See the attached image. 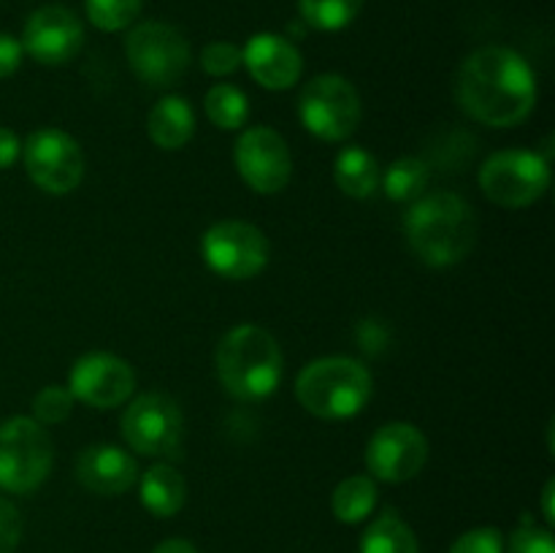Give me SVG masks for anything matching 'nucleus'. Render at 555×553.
<instances>
[{
  "label": "nucleus",
  "instance_id": "1",
  "mask_svg": "<svg viewBox=\"0 0 555 553\" xmlns=\"http://www.w3.org/2000/svg\"><path fill=\"white\" fill-rule=\"evenodd\" d=\"M459 106L491 128L520 125L537 106V76L529 60L509 47H482L461 63L455 76Z\"/></svg>",
  "mask_w": 555,
  "mask_h": 553
},
{
  "label": "nucleus",
  "instance_id": "2",
  "mask_svg": "<svg viewBox=\"0 0 555 553\" xmlns=\"http://www.w3.org/2000/svg\"><path fill=\"white\" fill-rule=\"evenodd\" d=\"M406 242L412 253L434 269L455 266L472 253L477 239V215L461 195L439 193L417 198L406 211Z\"/></svg>",
  "mask_w": 555,
  "mask_h": 553
},
{
  "label": "nucleus",
  "instance_id": "3",
  "mask_svg": "<svg viewBox=\"0 0 555 553\" xmlns=\"http://www.w3.org/2000/svg\"><path fill=\"white\" fill-rule=\"evenodd\" d=\"M217 374L222 388L242 401H260L280 388V342L260 325H236L217 345Z\"/></svg>",
  "mask_w": 555,
  "mask_h": 553
},
{
  "label": "nucleus",
  "instance_id": "4",
  "mask_svg": "<svg viewBox=\"0 0 555 553\" xmlns=\"http://www.w3.org/2000/svg\"><path fill=\"white\" fill-rule=\"evenodd\" d=\"M372 388V374L361 361L328 356L301 369L296 380V399L309 415L323 421H345L369 404Z\"/></svg>",
  "mask_w": 555,
  "mask_h": 553
},
{
  "label": "nucleus",
  "instance_id": "5",
  "mask_svg": "<svg viewBox=\"0 0 555 553\" xmlns=\"http://www.w3.org/2000/svg\"><path fill=\"white\" fill-rule=\"evenodd\" d=\"M52 439L33 417L16 415L0 423V488L30 493L52 470Z\"/></svg>",
  "mask_w": 555,
  "mask_h": 553
},
{
  "label": "nucleus",
  "instance_id": "6",
  "mask_svg": "<svg viewBox=\"0 0 555 553\" xmlns=\"http://www.w3.org/2000/svg\"><path fill=\"white\" fill-rule=\"evenodd\" d=\"M128 63L144 85L155 90L179 85L190 68V43L179 27L168 22H141L125 41Z\"/></svg>",
  "mask_w": 555,
  "mask_h": 553
},
{
  "label": "nucleus",
  "instance_id": "7",
  "mask_svg": "<svg viewBox=\"0 0 555 553\" xmlns=\"http://www.w3.org/2000/svg\"><path fill=\"white\" fill-rule=\"evenodd\" d=\"M551 184L547 157L529 150H504L480 168V188L488 201L504 209H524L540 201Z\"/></svg>",
  "mask_w": 555,
  "mask_h": 553
},
{
  "label": "nucleus",
  "instance_id": "8",
  "mask_svg": "<svg viewBox=\"0 0 555 553\" xmlns=\"http://www.w3.org/2000/svg\"><path fill=\"white\" fill-rule=\"evenodd\" d=\"M298 117L318 139L345 141L361 123V98L345 76H314L298 95Z\"/></svg>",
  "mask_w": 555,
  "mask_h": 553
},
{
  "label": "nucleus",
  "instance_id": "9",
  "mask_svg": "<svg viewBox=\"0 0 555 553\" xmlns=\"http://www.w3.org/2000/svg\"><path fill=\"white\" fill-rule=\"evenodd\" d=\"M25 171L33 184L52 195H65L76 190L85 179V152L79 141L65 130L43 128L27 136L22 144Z\"/></svg>",
  "mask_w": 555,
  "mask_h": 553
},
{
  "label": "nucleus",
  "instance_id": "10",
  "mask_svg": "<svg viewBox=\"0 0 555 553\" xmlns=\"http://www.w3.org/2000/svg\"><path fill=\"white\" fill-rule=\"evenodd\" d=\"M201 255L225 280H253L269 263V239L242 220H222L201 239Z\"/></svg>",
  "mask_w": 555,
  "mask_h": 553
},
{
  "label": "nucleus",
  "instance_id": "11",
  "mask_svg": "<svg viewBox=\"0 0 555 553\" xmlns=\"http://www.w3.org/2000/svg\"><path fill=\"white\" fill-rule=\"evenodd\" d=\"M122 437L135 453L171 455L182 442V412L179 404L166 394H144L125 410Z\"/></svg>",
  "mask_w": 555,
  "mask_h": 553
},
{
  "label": "nucleus",
  "instance_id": "12",
  "mask_svg": "<svg viewBox=\"0 0 555 553\" xmlns=\"http://www.w3.org/2000/svg\"><path fill=\"white\" fill-rule=\"evenodd\" d=\"M236 168L244 182L260 195H274L293 177V157L276 130L247 128L236 141Z\"/></svg>",
  "mask_w": 555,
  "mask_h": 553
},
{
  "label": "nucleus",
  "instance_id": "13",
  "mask_svg": "<svg viewBox=\"0 0 555 553\" xmlns=\"http://www.w3.org/2000/svg\"><path fill=\"white\" fill-rule=\"evenodd\" d=\"M428 461V439L412 423H385L366 448V466L377 480L404 483L421 475Z\"/></svg>",
  "mask_w": 555,
  "mask_h": 553
},
{
  "label": "nucleus",
  "instance_id": "14",
  "mask_svg": "<svg viewBox=\"0 0 555 553\" xmlns=\"http://www.w3.org/2000/svg\"><path fill=\"white\" fill-rule=\"evenodd\" d=\"M135 388V374L125 358L112 352H87L74 363L68 390L74 399L98 410H112L125 404Z\"/></svg>",
  "mask_w": 555,
  "mask_h": 553
},
{
  "label": "nucleus",
  "instance_id": "15",
  "mask_svg": "<svg viewBox=\"0 0 555 553\" xmlns=\"http://www.w3.org/2000/svg\"><path fill=\"white\" fill-rule=\"evenodd\" d=\"M20 43L41 65H65L79 54L85 27L65 5H41L27 16Z\"/></svg>",
  "mask_w": 555,
  "mask_h": 553
},
{
  "label": "nucleus",
  "instance_id": "16",
  "mask_svg": "<svg viewBox=\"0 0 555 553\" xmlns=\"http://www.w3.org/2000/svg\"><path fill=\"white\" fill-rule=\"evenodd\" d=\"M242 65L266 90H291L301 79L304 60L296 43L276 33H258L242 49Z\"/></svg>",
  "mask_w": 555,
  "mask_h": 553
},
{
  "label": "nucleus",
  "instance_id": "17",
  "mask_svg": "<svg viewBox=\"0 0 555 553\" xmlns=\"http://www.w3.org/2000/svg\"><path fill=\"white\" fill-rule=\"evenodd\" d=\"M76 480L98 497H119L139 480V464L117 445H90L76 459Z\"/></svg>",
  "mask_w": 555,
  "mask_h": 553
},
{
  "label": "nucleus",
  "instance_id": "18",
  "mask_svg": "<svg viewBox=\"0 0 555 553\" xmlns=\"http://www.w3.org/2000/svg\"><path fill=\"white\" fill-rule=\"evenodd\" d=\"M146 130L160 150H182L195 133L193 106L179 95L160 98L146 117Z\"/></svg>",
  "mask_w": 555,
  "mask_h": 553
},
{
  "label": "nucleus",
  "instance_id": "19",
  "mask_svg": "<svg viewBox=\"0 0 555 553\" xmlns=\"http://www.w3.org/2000/svg\"><path fill=\"white\" fill-rule=\"evenodd\" d=\"M139 499L155 518H171L188 502V483L173 466L155 464L141 477Z\"/></svg>",
  "mask_w": 555,
  "mask_h": 553
},
{
  "label": "nucleus",
  "instance_id": "20",
  "mask_svg": "<svg viewBox=\"0 0 555 553\" xmlns=\"http://www.w3.org/2000/svg\"><path fill=\"white\" fill-rule=\"evenodd\" d=\"M379 163L363 146H347L334 160V182L350 198H372L379 188Z\"/></svg>",
  "mask_w": 555,
  "mask_h": 553
},
{
  "label": "nucleus",
  "instance_id": "21",
  "mask_svg": "<svg viewBox=\"0 0 555 553\" xmlns=\"http://www.w3.org/2000/svg\"><path fill=\"white\" fill-rule=\"evenodd\" d=\"M361 553H421L415 531L396 510H383L361 537Z\"/></svg>",
  "mask_w": 555,
  "mask_h": 553
},
{
  "label": "nucleus",
  "instance_id": "22",
  "mask_svg": "<svg viewBox=\"0 0 555 553\" xmlns=\"http://www.w3.org/2000/svg\"><path fill=\"white\" fill-rule=\"evenodd\" d=\"M377 507V483L369 475H352L334 488L331 510L341 524H361Z\"/></svg>",
  "mask_w": 555,
  "mask_h": 553
},
{
  "label": "nucleus",
  "instance_id": "23",
  "mask_svg": "<svg viewBox=\"0 0 555 553\" xmlns=\"http://www.w3.org/2000/svg\"><path fill=\"white\" fill-rule=\"evenodd\" d=\"M383 188L385 195L390 201H417L423 198L428 184V166L421 160V157H399V160L390 163L383 173Z\"/></svg>",
  "mask_w": 555,
  "mask_h": 553
},
{
  "label": "nucleus",
  "instance_id": "24",
  "mask_svg": "<svg viewBox=\"0 0 555 553\" xmlns=\"http://www.w3.org/2000/svg\"><path fill=\"white\" fill-rule=\"evenodd\" d=\"M363 0H298L304 22L314 30H345L361 14Z\"/></svg>",
  "mask_w": 555,
  "mask_h": 553
},
{
  "label": "nucleus",
  "instance_id": "25",
  "mask_svg": "<svg viewBox=\"0 0 555 553\" xmlns=\"http://www.w3.org/2000/svg\"><path fill=\"white\" fill-rule=\"evenodd\" d=\"M206 117L220 130H236L247 123V95L236 85H215L206 92Z\"/></svg>",
  "mask_w": 555,
  "mask_h": 553
},
{
  "label": "nucleus",
  "instance_id": "26",
  "mask_svg": "<svg viewBox=\"0 0 555 553\" xmlns=\"http://www.w3.org/2000/svg\"><path fill=\"white\" fill-rule=\"evenodd\" d=\"M144 0H85L87 20L103 33H117L130 27L141 14Z\"/></svg>",
  "mask_w": 555,
  "mask_h": 553
},
{
  "label": "nucleus",
  "instance_id": "27",
  "mask_svg": "<svg viewBox=\"0 0 555 553\" xmlns=\"http://www.w3.org/2000/svg\"><path fill=\"white\" fill-rule=\"evenodd\" d=\"M74 394H70L68 388H63V385H47V388H41L36 394V399H33V421H38L43 426V423H63L65 417L74 412Z\"/></svg>",
  "mask_w": 555,
  "mask_h": 553
},
{
  "label": "nucleus",
  "instance_id": "28",
  "mask_svg": "<svg viewBox=\"0 0 555 553\" xmlns=\"http://www.w3.org/2000/svg\"><path fill=\"white\" fill-rule=\"evenodd\" d=\"M201 68L211 76H228L242 68V49L231 41H215L201 52Z\"/></svg>",
  "mask_w": 555,
  "mask_h": 553
},
{
  "label": "nucleus",
  "instance_id": "29",
  "mask_svg": "<svg viewBox=\"0 0 555 553\" xmlns=\"http://www.w3.org/2000/svg\"><path fill=\"white\" fill-rule=\"evenodd\" d=\"M507 553H555V540L551 529L534 526L529 518L513 531Z\"/></svg>",
  "mask_w": 555,
  "mask_h": 553
},
{
  "label": "nucleus",
  "instance_id": "30",
  "mask_svg": "<svg viewBox=\"0 0 555 553\" xmlns=\"http://www.w3.org/2000/svg\"><path fill=\"white\" fill-rule=\"evenodd\" d=\"M448 553H504V537L493 526H480L461 535Z\"/></svg>",
  "mask_w": 555,
  "mask_h": 553
},
{
  "label": "nucleus",
  "instance_id": "31",
  "mask_svg": "<svg viewBox=\"0 0 555 553\" xmlns=\"http://www.w3.org/2000/svg\"><path fill=\"white\" fill-rule=\"evenodd\" d=\"M22 540V515L9 499H0V553H14Z\"/></svg>",
  "mask_w": 555,
  "mask_h": 553
},
{
  "label": "nucleus",
  "instance_id": "32",
  "mask_svg": "<svg viewBox=\"0 0 555 553\" xmlns=\"http://www.w3.org/2000/svg\"><path fill=\"white\" fill-rule=\"evenodd\" d=\"M22 54H25L22 43L9 33H0V79H9L20 70Z\"/></svg>",
  "mask_w": 555,
  "mask_h": 553
},
{
  "label": "nucleus",
  "instance_id": "33",
  "mask_svg": "<svg viewBox=\"0 0 555 553\" xmlns=\"http://www.w3.org/2000/svg\"><path fill=\"white\" fill-rule=\"evenodd\" d=\"M20 152H22L20 136H16L14 130L0 125V171H5V168L20 157Z\"/></svg>",
  "mask_w": 555,
  "mask_h": 553
},
{
  "label": "nucleus",
  "instance_id": "34",
  "mask_svg": "<svg viewBox=\"0 0 555 553\" xmlns=\"http://www.w3.org/2000/svg\"><path fill=\"white\" fill-rule=\"evenodd\" d=\"M152 553H198V551H195L193 542L173 537V540H163Z\"/></svg>",
  "mask_w": 555,
  "mask_h": 553
},
{
  "label": "nucleus",
  "instance_id": "35",
  "mask_svg": "<svg viewBox=\"0 0 555 553\" xmlns=\"http://www.w3.org/2000/svg\"><path fill=\"white\" fill-rule=\"evenodd\" d=\"M553 491H555V483L547 480V483H545V491H542V513H545V524H547V526H553V520H555Z\"/></svg>",
  "mask_w": 555,
  "mask_h": 553
}]
</instances>
